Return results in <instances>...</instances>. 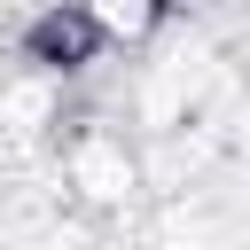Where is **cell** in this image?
Masks as SVG:
<instances>
[{
  "label": "cell",
  "mask_w": 250,
  "mask_h": 250,
  "mask_svg": "<svg viewBox=\"0 0 250 250\" xmlns=\"http://www.w3.org/2000/svg\"><path fill=\"white\" fill-rule=\"evenodd\" d=\"M78 8L94 16L102 47H141V39L164 23V8H172V0H78Z\"/></svg>",
  "instance_id": "6da1fadb"
}]
</instances>
